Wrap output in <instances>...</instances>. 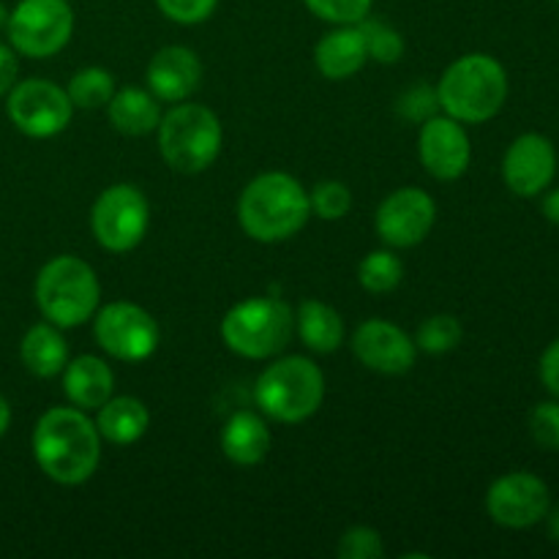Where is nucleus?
Instances as JSON below:
<instances>
[{
	"instance_id": "obj_1",
	"label": "nucleus",
	"mask_w": 559,
	"mask_h": 559,
	"mask_svg": "<svg viewBox=\"0 0 559 559\" xmlns=\"http://www.w3.org/2000/svg\"><path fill=\"white\" fill-rule=\"evenodd\" d=\"M33 459L49 480L80 486L93 478L102 462V435L76 407H52L36 420Z\"/></svg>"
},
{
	"instance_id": "obj_2",
	"label": "nucleus",
	"mask_w": 559,
	"mask_h": 559,
	"mask_svg": "<svg viewBox=\"0 0 559 559\" xmlns=\"http://www.w3.org/2000/svg\"><path fill=\"white\" fill-rule=\"evenodd\" d=\"M311 216L309 191L287 173H265L249 180L238 202V222L249 238L278 243L306 227Z\"/></svg>"
},
{
	"instance_id": "obj_3",
	"label": "nucleus",
	"mask_w": 559,
	"mask_h": 559,
	"mask_svg": "<svg viewBox=\"0 0 559 559\" xmlns=\"http://www.w3.org/2000/svg\"><path fill=\"white\" fill-rule=\"evenodd\" d=\"M440 109L459 123H486L508 98V74L497 58L469 52L453 60L437 85Z\"/></svg>"
},
{
	"instance_id": "obj_4",
	"label": "nucleus",
	"mask_w": 559,
	"mask_h": 559,
	"mask_svg": "<svg viewBox=\"0 0 559 559\" xmlns=\"http://www.w3.org/2000/svg\"><path fill=\"white\" fill-rule=\"evenodd\" d=\"M102 304V284L85 260L60 254L49 260L36 276V306L44 320L63 328H76L91 320Z\"/></svg>"
},
{
	"instance_id": "obj_5",
	"label": "nucleus",
	"mask_w": 559,
	"mask_h": 559,
	"mask_svg": "<svg viewBox=\"0 0 559 559\" xmlns=\"http://www.w3.org/2000/svg\"><path fill=\"white\" fill-rule=\"evenodd\" d=\"M257 407L278 424H304L325 399V374L320 366L300 355L276 360L260 374L254 388Z\"/></svg>"
},
{
	"instance_id": "obj_6",
	"label": "nucleus",
	"mask_w": 559,
	"mask_h": 559,
	"mask_svg": "<svg viewBox=\"0 0 559 559\" xmlns=\"http://www.w3.org/2000/svg\"><path fill=\"white\" fill-rule=\"evenodd\" d=\"M156 131L162 158L175 173H205L222 153V120L202 104L178 102L167 115H162Z\"/></svg>"
},
{
	"instance_id": "obj_7",
	"label": "nucleus",
	"mask_w": 559,
	"mask_h": 559,
	"mask_svg": "<svg viewBox=\"0 0 559 559\" xmlns=\"http://www.w3.org/2000/svg\"><path fill=\"white\" fill-rule=\"evenodd\" d=\"M295 333V311L278 298H246L222 320V338L249 360L276 358Z\"/></svg>"
},
{
	"instance_id": "obj_8",
	"label": "nucleus",
	"mask_w": 559,
	"mask_h": 559,
	"mask_svg": "<svg viewBox=\"0 0 559 559\" xmlns=\"http://www.w3.org/2000/svg\"><path fill=\"white\" fill-rule=\"evenodd\" d=\"M151 207L145 194L131 183H115L98 194L91 211L93 238L112 254H129L145 240Z\"/></svg>"
},
{
	"instance_id": "obj_9",
	"label": "nucleus",
	"mask_w": 559,
	"mask_h": 559,
	"mask_svg": "<svg viewBox=\"0 0 559 559\" xmlns=\"http://www.w3.org/2000/svg\"><path fill=\"white\" fill-rule=\"evenodd\" d=\"M9 44L25 58H52L74 33V11L69 0H20L11 9Z\"/></svg>"
},
{
	"instance_id": "obj_10",
	"label": "nucleus",
	"mask_w": 559,
	"mask_h": 559,
	"mask_svg": "<svg viewBox=\"0 0 559 559\" xmlns=\"http://www.w3.org/2000/svg\"><path fill=\"white\" fill-rule=\"evenodd\" d=\"M93 317H96L93 336L109 358L123 360V364H142L158 349L162 333H158L156 320L142 306L115 300L96 309Z\"/></svg>"
},
{
	"instance_id": "obj_11",
	"label": "nucleus",
	"mask_w": 559,
	"mask_h": 559,
	"mask_svg": "<svg viewBox=\"0 0 559 559\" xmlns=\"http://www.w3.org/2000/svg\"><path fill=\"white\" fill-rule=\"evenodd\" d=\"M11 123L33 140L58 136L71 123L74 104L69 93L49 80H22L9 91L5 102Z\"/></svg>"
},
{
	"instance_id": "obj_12",
	"label": "nucleus",
	"mask_w": 559,
	"mask_h": 559,
	"mask_svg": "<svg viewBox=\"0 0 559 559\" xmlns=\"http://www.w3.org/2000/svg\"><path fill=\"white\" fill-rule=\"evenodd\" d=\"M437 222V202L429 191L404 186L388 194L377 207V235L391 249H413L429 238Z\"/></svg>"
},
{
	"instance_id": "obj_13",
	"label": "nucleus",
	"mask_w": 559,
	"mask_h": 559,
	"mask_svg": "<svg viewBox=\"0 0 559 559\" xmlns=\"http://www.w3.org/2000/svg\"><path fill=\"white\" fill-rule=\"evenodd\" d=\"M551 508L549 486L533 473H508L489 486L486 511L500 527L527 530L544 522Z\"/></svg>"
},
{
	"instance_id": "obj_14",
	"label": "nucleus",
	"mask_w": 559,
	"mask_h": 559,
	"mask_svg": "<svg viewBox=\"0 0 559 559\" xmlns=\"http://www.w3.org/2000/svg\"><path fill=\"white\" fill-rule=\"evenodd\" d=\"M420 162L437 180H459L473 162V145L459 120L451 115H435L420 126Z\"/></svg>"
},
{
	"instance_id": "obj_15",
	"label": "nucleus",
	"mask_w": 559,
	"mask_h": 559,
	"mask_svg": "<svg viewBox=\"0 0 559 559\" xmlns=\"http://www.w3.org/2000/svg\"><path fill=\"white\" fill-rule=\"evenodd\" d=\"M353 353L366 369L380 374H407L415 366V338L388 320H366L353 336Z\"/></svg>"
},
{
	"instance_id": "obj_16",
	"label": "nucleus",
	"mask_w": 559,
	"mask_h": 559,
	"mask_svg": "<svg viewBox=\"0 0 559 559\" xmlns=\"http://www.w3.org/2000/svg\"><path fill=\"white\" fill-rule=\"evenodd\" d=\"M557 173L555 145L544 134H522L502 158L506 186L519 197H538L549 189Z\"/></svg>"
},
{
	"instance_id": "obj_17",
	"label": "nucleus",
	"mask_w": 559,
	"mask_h": 559,
	"mask_svg": "<svg viewBox=\"0 0 559 559\" xmlns=\"http://www.w3.org/2000/svg\"><path fill=\"white\" fill-rule=\"evenodd\" d=\"M145 80L158 102H186L200 87L202 63L189 47H164L147 63Z\"/></svg>"
},
{
	"instance_id": "obj_18",
	"label": "nucleus",
	"mask_w": 559,
	"mask_h": 559,
	"mask_svg": "<svg viewBox=\"0 0 559 559\" xmlns=\"http://www.w3.org/2000/svg\"><path fill=\"white\" fill-rule=\"evenodd\" d=\"M369 60L364 33L358 25H338L314 47V66L325 80L342 82L358 74Z\"/></svg>"
},
{
	"instance_id": "obj_19",
	"label": "nucleus",
	"mask_w": 559,
	"mask_h": 559,
	"mask_svg": "<svg viewBox=\"0 0 559 559\" xmlns=\"http://www.w3.org/2000/svg\"><path fill=\"white\" fill-rule=\"evenodd\" d=\"M63 374V391L76 409H98L115 388V374L98 355H80L69 360Z\"/></svg>"
},
{
	"instance_id": "obj_20",
	"label": "nucleus",
	"mask_w": 559,
	"mask_h": 559,
	"mask_svg": "<svg viewBox=\"0 0 559 559\" xmlns=\"http://www.w3.org/2000/svg\"><path fill=\"white\" fill-rule=\"evenodd\" d=\"M271 429L254 413H235L224 424L222 451L238 467H254L271 453Z\"/></svg>"
},
{
	"instance_id": "obj_21",
	"label": "nucleus",
	"mask_w": 559,
	"mask_h": 559,
	"mask_svg": "<svg viewBox=\"0 0 559 559\" xmlns=\"http://www.w3.org/2000/svg\"><path fill=\"white\" fill-rule=\"evenodd\" d=\"M22 366L38 380H52L69 364V344L52 322H38L22 336L20 344Z\"/></svg>"
},
{
	"instance_id": "obj_22",
	"label": "nucleus",
	"mask_w": 559,
	"mask_h": 559,
	"mask_svg": "<svg viewBox=\"0 0 559 559\" xmlns=\"http://www.w3.org/2000/svg\"><path fill=\"white\" fill-rule=\"evenodd\" d=\"M96 429L102 440L112 442V445H134L142 440L151 426V413L145 404L134 396H109L102 407L96 409Z\"/></svg>"
},
{
	"instance_id": "obj_23",
	"label": "nucleus",
	"mask_w": 559,
	"mask_h": 559,
	"mask_svg": "<svg viewBox=\"0 0 559 559\" xmlns=\"http://www.w3.org/2000/svg\"><path fill=\"white\" fill-rule=\"evenodd\" d=\"M109 123L115 126V131L126 136H145L151 131L158 129V120H162V107H158V98L151 91H142V87H123V91H115V96L107 104Z\"/></svg>"
},
{
	"instance_id": "obj_24",
	"label": "nucleus",
	"mask_w": 559,
	"mask_h": 559,
	"mask_svg": "<svg viewBox=\"0 0 559 559\" xmlns=\"http://www.w3.org/2000/svg\"><path fill=\"white\" fill-rule=\"evenodd\" d=\"M295 331H298L300 342L314 353L328 355L336 353L344 344V320L333 306L322 304V300L309 298L300 304L298 314H295Z\"/></svg>"
},
{
	"instance_id": "obj_25",
	"label": "nucleus",
	"mask_w": 559,
	"mask_h": 559,
	"mask_svg": "<svg viewBox=\"0 0 559 559\" xmlns=\"http://www.w3.org/2000/svg\"><path fill=\"white\" fill-rule=\"evenodd\" d=\"M404 262L391 249H377L366 254L358 265V282L366 293L385 295L402 284Z\"/></svg>"
},
{
	"instance_id": "obj_26",
	"label": "nucleus",
	"mask_w": 559,
	"mask_h": 559,
	"mask_svg": "<svg viewBox=\"0 0 559 559\" xmlns=\"http://www.w3.org/2000/svg\"><path fill=\"white\" fill-rule=\"evenodd\" d=\"M66 93H69V98L74 107L102 109V107H107L109 98L115 96V76L109 74L107 69L91 66V69H82L71 76Z\"/></svg>"
},
{
	"instance_id": "obj_27",
	"label": "nucleus",
	"mask_w": 559,
	"mask_h": 559,
	"mask_svg": "<svg viewBox=\"0 0 559 559\" xmlns=\"http://www.w3.org/2000/svg\"><path fill=\"white\" fill-rule=\"evenodd\" d=\"M462 322L453 314H435L429 320L420 322L418 333H415V347L424 349L429 355H445L462 344Z\"/></svg>"
},
{
	"instance_id": "obj_28",
	"label": "nucleus",
	"mask_w": 559,
	"mask_h": 559,
	"mask_svg": "<svg viewBox=\"0 0 559 559\" xmlns=\"http://www.w3.org/2000/svg\"><path fill=\"white\" fill-rule=\"evenodd\" d=\"M358 27H360V33H364L366 52H369L371 60H377V63H382V66H393L404 58V49H407V44H404L402 33H399L396 27L385 25V22L369 20V16H366V20H360Z\"/></svg>"
},
{
	"instance_id": "obj_29",
	"label": "nucleus",
	"mask_w": 559,
	"mask_h": 559,
	"mask_svg": "<svg viewBox=\"0 0 559 559\" xmlns=\"http://www.w3.org/2000/svg\"><path fill=\"white\" fill-rule=\"evenodd\" d=\"M309 205L311 213L320 216L322 222H338L353 207V194H349V189L342 180H322V183L311 189Z\"/></svg>"
},
{
	"instance_id": "obj_30",
	"label": "nucleus",
	"mask_w": 559,
	"mask_h": 559,
	"mask_svg": "<svg viewBox=\"0 0 559 559\" xmlns=\"http://www.w3.org/2000/svg\"><path fill=\"white\" fill-rule=\"evenodd\" d=\"M304 3L317 20L333 22V25H358L369 16L374 0H304Z\"/></svg>"
},
{
	"instance_id": "obj_31",
	"label": "nucleus",
	"mask_w": 559,
	"mask_h": 559,
	"mask_svg": "<svg viewBox=\"0 0 559 559\" xmlns=\"http://www.w3.org/2000/svg\"><path fill=\"white\" fill-rule=\"evenodd\" d=\"M399 115L409 123H426L429 118H435V112L440 109V98H437V87L429 85H415L409 91H404L396 102Z\"/></svg>"
},
{
	"instance_id": "obj_32",
	"label": "nucleus",
	"mask_w": 559,
	"mask_h": 559,
	"mask_svg": "<svg viewBox=\"0 0 559 559\" xmlns=\"http://www.w3.org/2000/svg\"><path fill=\"white\" fill-rule=\"evenodd\" d=\"M336 555L342 559H377L385 555V546L377 530L371 527H349L338 538Z\"/></svg>"
},
{
	"instance_id": "obj_33",
	"label": "nucleus",
	"mask_w": 559,
	"mask_h": 559,
	"mask_svg": "<svg viewBox=\"0 0 559 559\" xmlns=\"http://www.w3.org/2000/svg\"><path fill=\"white\" fill-rule=\"evenodd\" d=\"M530 435L544 451H559V402H540L530 413Z\"/></svg>"
},
{
	"instance_id": "obj_34",
	"label": "nucleus",
	"mask_w": 559,
	"mask_h": 559,
	"mask_svg": "<svg viewBox=\"0 0 559 559\" xmlns=\"http://www.w3.org/2000/svg\"><path fill=\"white\" fill-rule=\"evenodd\" d=\"M158 11L178 25H200L211 20L218 0H156Z\"/></svg>"
},
{
	"instance_id": "obj_35",
	"label": "nucleus",
	"mask_w": 559,
	"mask_h": 559,
	"mask_svg": "<svg viewBox=\"0 0 559 559\" xmlns=\"http://www.w3.org/2000/svg\"><path fill=\"white\" fill-rule=\"evenodd\" d=\"M540 382L551 396L559 399V338L546 347L544 358H540Z\"/></svg>"
},
{
	"instance_id": "obj_36",
	"label": "nucleus",
	"mask_w": 559,
	"mask_h": 559,
	"mask_svg": "<svg viewBox=\"0 0 559 559\" xmlns=\"http://www.w3.org/2000/svg\"><path fill=\"white\" fill-rule=\"evenodd\" d=\"M20 76V60H16V49L0 44V96H9L11 87L16 85Z\"/></svg>"
},
{
	"instance_id": "obj_37",
	"label": "nucleus",
	"mask_w": 559,
	"mask_h": 559,
	"mask_svg": "<svg viewBox=\"0 0 559 559\" xmlns=\"http://www.w3.org/2000/svg\"><path fill=\"white\" fill-rule=\"evenodd\" d=\"M544 216L559 227V189H555L551 194L544 197Z\"/></svg>"
},
{
	"instance_id": "obj_38",
	"label": "nucleus",
	"mask_w": 559,
	"mask_h": 559,
	"mask_svg": "<svg viewBox=\"0 0 559 559\" xmlns=\"http://www.w3.org/2000/svg\"><path fill=\"white\" fill-rule=\"evenodd\" d=\"M9 426H11V407H9V402H5L3 393H0V437L9 431Z\"/></svg>"
},
{
	"instance_id": "obj_39",
	"label": "nucleus",
	"mask_w": 559,
	"mask_h": 559,
	"mask_svg": "<svg viewBox=\"0 0 559 559\" xmlns=\"http://www.w3.org/2000/svg\"><path fill=\"white\" fill-rule=\"evenodd\" d=\"M546 519H549V538L555 540V544H559V508H555V511L549 508Z\"/></svg>"
},
{
	"instance_id": "obj_40",
	"label": "nucleus",
	"mask_w": 559,
	"mask_h": 559,
	"mask_svg": "<svg viewBox=\"0 0 559 559\" xmlns=\"http://www.w3.org/2000/svg\"><path fill=\"white\" fill-rule=\"evenodd\" d=\"M9 14H11V11L5 9L3 3H0V31H5V25H9Z\"/></svg>"
}]
</instances>
